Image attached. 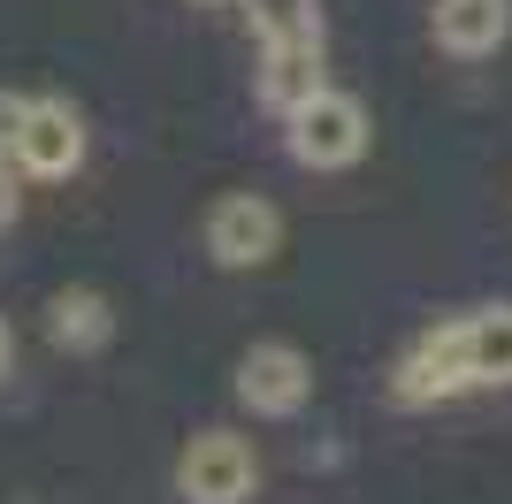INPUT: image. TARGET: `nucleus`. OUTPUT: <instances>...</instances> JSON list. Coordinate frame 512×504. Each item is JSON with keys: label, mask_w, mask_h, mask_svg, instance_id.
Wrapping results in <instances>:
<instances>
[{"label": "nucleus", "mask_w": 512, "mask_h": 504, "mask_svg": "<svg viewBox=\"0 0 512 504\" xmlns=\"http://www.w3.org/2000/svg\"><path fill=\"white\" fill-rule=\"evenodd\" d=\"M283 123H291V161L299 168H352L367 153V138H375V123H367V107L352 92H314Z\"/></svg>", "instance_id": "nucleus-1"}, {"label": "nucleus", "mask_w": 512, "mask_h": 504, "mask_svg": "<svg viewBox=\"0 0 512 504\" xmlns=\"http://www.w3.org/2000/svg\"><path fill=\"white\" fill-rule=\"evenodd\" d=\"M260 482V459L253 443L230 436V428H207V436L184 443V459H176V489L184 504H245Z\"/></svg>", "instance_id": "nucleus-2"}, {"label": "nucleus", "mask_w": 512, "mask_h": 504, "mask_svg": "<svg viewBox=\"0 0 512 504\" xmlns=\"http://www.w3.org/2000/svg\"><path fill=\"white\" fill-rule=\"evenodd\" d=\"M314 398V359L299 344H253V352L237 359V405H253L260 420H291L299 405Z\"/></svg>", "instance_id": "nucleus-3"}, {"label": "nucleus", "mask_w": 512, "mask_h": 504, "mask_svg": "<svg viewBox=\"0 0 512 504\" xmlns=\"http://www.w3.org/2000/svg\"><path fill=\"white\" fill-rule=\"evenodd\" d=\"M398 405H444L459 390H474V359H467V329L444 321V329H428L406 359H398Z\"/></svg>", "instance_id": "nucleus-4"}, {"label": "nucleus", "mask_w": 512, "mask_h": 504, "mask_svg": "<svg viewBox=\"0 0 512 504\" xmlns=\"http://www.w3.org/2000/svg\"><path fill=\"white\" fill-rule=\"evenodd\" d=\"M283 245V214L260 199V191H230V199H214L207 214V252L222 268H260V260H276Z\"/></svg>", "instance_id": "nucleus-5"}, {"label": "nucleus", "mask_w": 512, "mask_h": 504, "mask_svg": "<svg viewBox=\"0 0 512 504\" xmlns=\"http://www.w3.org/2000/svg\"><path fill=\"white\" fill-rule=\"evenodd\" d=\"M77 161H85V115L69 100H31L23 138H16V168L23 176H69Z\"/></svg>", "instance_id": "nucleus-6"}, {"label": "nucleus", "mask_w": 512, "mask_h": 504, "mask_svg": "<svg viewBox=\"0 0 512 504\" xmlns=\"http://www.w3.org/2000/svg\"><path fill=\"white\" fill-rule=\"evenodd\" d=\"M505 31H512V8H505V0H436V46L459 54V62L497 54Z\"/></svg>", "instance_id": "nucleus-7"}, {"label": "nucleus", "mask_w": 512, "mask_h": 504, "mask_svg": "<svg viewBox=\"0 0 512 504\" xmlns=\"http://www.w3.org/2000/svg\"><path fill=\"white\" fill-rule=\"evenodd\" d=\"M260 107H276V115H299L321 84V46H260V77H253Z\"/></svg>", "instance_id": "nucleus-8"}, {"label": "nucleus", "mask_w": 512, "mask_h": 504, "mask_svg": "<svg viewBox=\"0 0 512 504\" xmlns=\"http://www.w3.org/2000/svg\"><path fill=\"white\" fill-rule=\"evenodd\" d=\"M46 329H54L62 352H100L107 336H115V314H107L100 291H62L54 306H46Z\"/></svg>", "instance_id": "nucleus-9"}, {"label": "nucleus", "mask_w": 512, "mask_h": 504, "mask_svg": "<svg viewBox=\"0 0 512 504\" xmlns=\"http://www.w3.org/2000/svg\"><path fill=\"white\" fill-rule=\"evenodd\" d=\"M260 46H321V0H237Z\"/></svg>", "instance_id": "nucleus-10"}, {"label": "nucleus", "mask_w": 512, "mask_h": 504, "mask_svg": "<svg viewBox=\"0 0 512 504\" xmlns=\"http://www.w3.org/2000/svg\"><path fill=\"white\" fill-rule=\"evenodd\" d=\"M459 329H467L474 382H512V306H482V314H467Z\"/></svg>", "instance_id": "nucleus-11"}, {"label": "nucleus", "mask_w": 512, "mask_h": 504, "mask_svg": "<svg viewBox=\"0 0 512 504\" xmlns=\"http://www.w3.org/2000/svg\"><path fill=\"white\" fill-rule=\"evenodd\" d=\"M23 115H31V100H23V92H8V84H0V161H16Z\"/></svg>", "instance_id": "nucleus-12"}, {"label": "nucleus", "mask_w": 512, "mask_h": 504, "mask_svg": "<svg viewBox=\"0 0 512 504\" xmlns=\"http://www.w3.org/2000/svg\"><path fill=\"white\" fill-rule=\"evenodd\" d=\"M8 222H16V168L0 161V230H8Z\"/></svg>", "instance_id": "nucleus-13"}, {"label": "nucleus", "mask_w": 512, "mask_h": 504, "mask_svg": "<svg viewBox=\"0 0 512 504\" xmlns=\"http://www.w3.org/2000/svg\"><path fill=\"white\" fill-rule=\"evenodd\" d=\"M0 375H8V329H0Z\"/></svg>", "instance_id": "nucleus-14"}]
</instances>
